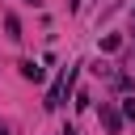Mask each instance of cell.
<instances>
[{
  "mask_svg": "<svg viewBox=\"0 0 135 135\" xmlns=\"http://www.w3.org/2000/svg\"><path fill=\"white\" fill-rule=\"evenodd\" d=\"M25 4H34V8H38V4H42V0H25Z\"/></svg>",
  "mask_w": 135,
  "mask_h": 135,
  "instance_id": "obj_8",
  "label": "cell"
},
{
  "mask_svg": "<svg viewBox=\"0 0 135 135\" xmlns=\"http://www.w3.org/2000/svg\"><path fill=\"white\" fill-rule=\"evenodd\" d=\"M4 30H8V38H13V42H17V38H21V21H17V17H13V13H8V17H4Z\"/></svg>",
  "mask_w": 135,
  "mask_h": 135,
  "instance_id": "obj_5",
  "label": "cell"
},
{
  "mask_svg": "<svg viewBox=\"0 0 135 135\" xmlns=\"http://www.w3.org/2000/svg\"><path fill=\"white\" fill-rule=\"evenodd\" d=\"M118 46H122V34H105V38H101V51H105V55H114Z\"/></svg>",
  "mask_w": 135,
  "mask_h": 135,
  "instance_id": "obj_4",
  "label": "cell"
},
{
  "mask_svg": "<svg viewBox=\"0 0 135 135\" xmlns=\"http://www.w3.org/2000/svg\"><path fill=\"white\" fill-rule=\"evenodd\" d=\"M101 127H105L110 135H118V131H122V110H114V105L101 101Z\"/></svg>",
  "mask_w": 135,
  "mask_h": 135,
  "instance_id": "obj_3",
  "label": "cell"
},
{
  "mask_svg": "<svg viewBox=\"0 0 135 135\" xmlns=\"http://www.w3.org/2000/svg\"><path fill=\"white\" fill-rule=\"evenodd\" d=\"M0 135H8V131H0Z\"/></svg>",
  "mask_w": 135,
  "mask_h": 135,
  "instance_id": "obj_9",
  "label": "cell"
},
{
  "mask_svg": "<svg viewBox=\"0 0 135 135\" xmlns=\"http://www.w3.org/2000/svg\"><path fill=\"white\" fill-rule=\"evenodd\" d=\"M68 4H72V8H80V4H84V0H68Z\"/></svg>",
  "mask_w": 135,
  "mask_h": 135,
  "instance_id": "obj_7",
  "label": "cell"
},
{
  "mask_svg": "<svg viewBox=\"0 0 135 135\" xmlns=\"http://www.w3.org/2000/svg\"><path fill=\"white\" fill-rule=\"evenodd\" d=\"M122 114H127V118H135V97H127V101H122Z\"/></svg>",
  "mask_w": 135,
  "mask_h": 135,
  "instance_id": "obj_6",
  "label": "cell"
},
{
  "mask_svg": "<svg viewBox=\"0 0 135 135\" xmlns=\"http://www.w3.org/2000/svg\"><path fill=\"white\" fill-rule=\"evenodd\" d=\"M76 76H80V63H68V68L59 72V80H55L51 93H46V110H59V105H63V97H68L72 84H76Z\"/></svg>",
  "mask_w": 135,
  "mask_h": 135,
  "instance_id": "obj_1",
  "label": "cell"
},
{
  "mask_svg": "<svg viewBox=\"0 0 135 135\" xmlns=\"http://www.w3.org/2000/svg\"><path fill=\"white\" fill-rule=\"evenodd\" d=\"M17 68H21V80H30V84H42V80H46V68L34 63V59H21Z\"/></svg>",
  "mask_w": 135,
  "mask_h": 135,
  "instance_id": "obj_2",
  "label": "cell"
}]
</instances>
